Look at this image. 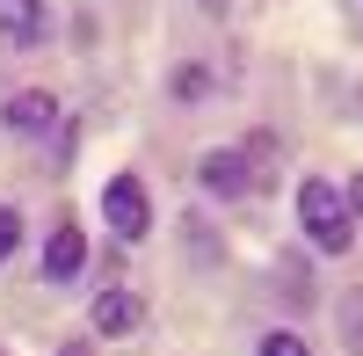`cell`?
Listing matches in <instances>:
<instances>
[{"label":"cell","instance_id":"1","mask_svg":"<svg viewBox=\"0 0 363 356\" xmlns=\"http://www.w3.org/2000/svg\"><path fill=\"white\" fill-rule=\"evenodd\" d=\"M291 204H298V233H306V247H313V255H349V247H356V218H349L342 182L306 174Z\"/></svg>","mask_w":363,"mask_h":356},{"label":"cell","instance_id":"2","mask_svg":"<svg viewBox=\"0 0 363 356\" xmlns=\"http://www.w3.org/2000/svg\"><path fill=\"white\" fill-rule=\"evenodd\" d=\"M102 218H109V233L124 247H138L145 233H153V189L138 182V174H109V189H102Z\"/></svg>","mask_w":363,"mask_h":356},{"label":"cell","instance_id":"3","mask_svg":"<svg viewBox=\"0 0 363 356\" xmlns=\"http://www.w3.org/2000/svg\"><path fill=\"white\" fill-rule=\"evenodd\" d=\"M196 189L218 196V204L262 196V182H255V167H247V153H240V145H211V153H196Z\"/></svg>","mask_w":363,"mask_h":356},{"label":"cell","instance_id":"4","mask_svg":"<svg viewBox=\"0 0 363 356\" xmlns=\"http://www.w3.org/2000/svg\"><path fill=\"white\" fill-rule=\"evenodd\" d=\"M0 124L37 145V138H51L58 124H66V116H58V95H51V87H15V95L0 102Z\"/></svg>","mask_w":363,"mask_h":356},{"label":"cell","instance_id":"5","mask_svg":"<svg viewBox=\"0 0 363 356\" xmlns=\"http://www.w3.org/2000/svg\"><path fill=\"white\" fill-rule=\"evenodd\" d=\"M87 328H95V342H124V335L145 328V299L124 291V284H109V291H95V306H87Z\"/></svg>","mask_w":363,"mask_h":356},{"label":"cell","instance_id":"6","mask_svg":"<svg viewBox=\"0 0 363 356\" xmlns=\"http://www.w3.org/2000/svg\"><path fill=\"white\" fill-rule=\"evenodd\" d=\"M37 269H44V284H80V269H87V233H80V218H58L51 226Z\"/></svg>","mask_w":363,"mask_h":356},{"label":"cell","instance_id":"7","mask_svg":"<svg viewBox=\"0 0 363 356\" xmlns=\"http://www.w3.org/2000/svg\"><path fill=\"white\" fill-rule=\"evenodd\" d=\"M0 37L8 44H44V0H0Z\"/></svg>","mask_w":363,"mask_h":356},{"label":"cell","instance_id":"8","mask_svg":"<svg viewBox=\"0 0 363 356\" xmlns=\"http://www.w3.org/2000/svg\"><path fill=\"white\" fill-rule=\"evenodd\" d=\"M335 328H342V349H349V356H363V284H356V291H342Z\"/></svg>","mask_w":363,"mask_h":356},{"label":"cell","instance_id":"9","mask_svg":"<svg viewBox=\"0 0 363 356\" xmlns=\"http://www.w3.org/2000/svg\"><path fill=\"white\" fill-rule=\"evenodd\" d=\"M255 356H313V342H306V335H291V328H269V335L255 342Z\"/></svg>","mask_w":363,"mask_h":356},{"label":"cell","instance_id":"10","mask_svg":"<svg viewBox=\"0 0 363 356\" xmlns=\"http://www.w3.org/2000/svg\"><path fill=\"white\" fill-rule=\"evenodd\" d=\"M22 240H29L22 211H15V204H0V262H15V255H22Z\"/></svg>","mask_w":363,"mask_h":356},{"label":"cell","instance_id":"11","mask_svg":"<svg viewBox=\"0 0 363 356\" xmlns=\"http://www.w3.org/2000/svg\"><path fill=\"white\" fill-rule=\"evenodd\" d=\"M203 95H211V73L203 66H182L174 73V102H203Z\"/></svg>","mask_w":363,"mask_h":356},{"label":"cell","instance_id":"12","mask_svg":"<svg viewBox=\"0 0 363 356\" xmlns=\"http://www.w3.org/2000/svg\"><path fill=\"white\" fill-rule=\"evenodd\" d=\"M342 196H349V218H356V233H363V167H356V182H349Z\"/></svg>","mask_w":363,"mask_h":356},{"label":"cell","instance_id":"13","mask_svg":"<svg viewBox=\"0 0 363 356\" xmlns=\"http://www.w3.org/2000/svg\"><path fill=\"white\" fill-rule=\"evenodd\" d=\"M225 8L233 0H196V15H211V22H225Z\"/></svg>","mask_w":363,"mask_h":356},{"label":"cell","instance_id":"14","mask_svg":"<svg viewBox=\"0 0 363 356\" xmlns=\"http://www.w3.org/2000/svg\"><path fill=\"white\" fill-rule=\"evenodd\" d=\"M58 356H95V342H80V335H73V342H58Z\"/></svg>","mask_w":363,"mask_h":356}]
</instances>
